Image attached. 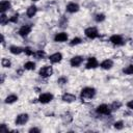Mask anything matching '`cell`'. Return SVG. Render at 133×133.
<instances>
[{"instance_id":"27","label":"cell","mask_w":133,"mask_h":133,"mask_svg":"<svg viewBox=\"0 0 133 133\" xmlns=\"http://www.w3.org/2000/svg\"><path fill=\"white\" fill-rule=\"evenodd\" d=\"M121 106H122V103H121V102H113L110 108H111V110H116V109H118Z\"/></svg>"},{"instance_id":"9","label":"cell","mask_w":133,"mask_h":133,"mask_svg":"<svg viewBox=\"0 0 133 133\" xmlns=\"http://www.w3.org/2000/svg\"><path fill=\"white\" fill-rule=\"evenodd\" d=\"M82 61H83V57H82V56H74V57L71 58L70 63H71L72 66L76 68V66H79Z\"/></svg>"},{"instance_id":"14","label":"cell","mask_w":133,"mask_h":133,"mask_svg":"<svg viewBox=\"0 0 133 133\" xmlns=\"http://www.w3.org/2000/svg\"><path fill=\"white\" fill-rule=\"evenodd\" d=\"M66 10L69 12H76L79 10V5L77 3H74V2H70L68 5H66Z\"/></svg>"},{"instance_id":"12","label":"cell","mask_w":133,"mask_h":133,"mask_svg":"<svg viewBox=\"0 0 133 133\" xmlns=\"http://www.w3.org/2000/svg\"><path fill=\"white\" fill-rule=\"evenodd\" d=\"M68 39V34L65 32H59V33H56V35L54 36V41L55 42H58V43H62V42H65Z\"/></svg>"},{"instance_id":"33","label":"cell","mask_w":133,"mask_h":133,"mask_svg":"<svg viewBox=\"0 0 133 133\" xmlns=\"http://www.w3.org/2000/svg\"><path fill=\"white\" fill-rule=\"evenodd\" d=\"M57 82H58L59 84H64V83H66V78L61 77V78H59V79L57 80Z\"/></svg>"},{"instance_id":"1","label":"cell","mask_w":133,"mask_h":133,"mask_svg":"<svg viewBox=\"0 0 133 133\" xmlns=\"http://www.w3.org/2000/svg\"><path fill=\"white\" fill-rule=\"evenodd\" d=\"M96 95V89L94 87H84L81 90V98L82 99H91Z\"/></svg>"},{"instance_id":"23","label":"cell","mask_w":133,"mask_h":133,"mask_svg":"<svg viewBox=\"0 0 133 133\" xmlns=\"http://www.w3.org/2000/svg\"><path fill=\"white\" fill-rule=\"evenodd\" d=\"M1 64H2L3 68H10V66H11V62H10V60L7 59V58H2Z\"/></svg>"},{"instance_id":"25","label":"cell","mask_w":133,"mask_h":133,"mask_svg":"<svg viewBox=\"0 0 133 133\" xmlns=\"http://www.w3.org/2000/svg\"><path fill=\"white\" fill-rule=\"evenodd\" d=\"M114 128L116 130H122L124 128V123L122 121H118V122H115L114 123Z\"/></svg>"},{"instance_id":"7","label":"cell","mask_w":133,"mask_h":133,"mask_svg":"<svg viewBox=\"0 0 133 133\" xmlns=\"http://www.w3.org/2000/svg\"><path fill=\"white\" fill-rule=\"evenodd\" d=\"M30 32H31V26L30 25H23L19 30V34L21 36H27Z\"/></svg>"},{"instance_id":"20","label":"cell","mask_w":133,"mask_h":133,"mask_svg":"<svg viewBox=\"0 0 133 133\" xmlns=\"http://www.w3.org/2000/svg\"><path fill=\"white\" fill-rule=\"evenodd\" d=\"M24 68H25L26 70H29V71L34 70V69H35V63H34L33 61H27V62L24 64Z\"/></svg>"},{"instance_id":"22","label":"cell","mask_w":133,"mask_h":133,"mask_svg":"<svg viewBox=\"0 0 133 133\" xmlns=\"http://www.w3.org/2000/svg\"><path fill=\"white\" fill-rule=\"evenodd\" d=\"M8 21H9V19L6 17V15H5L4 12H2L1 16H0V24H1V25H5Z\"/></svg>"},{"instance_id":"4","label":"cell","mask_w":133,"mask_h":133,"mask_svg":"<svg viewBox=\"0 0 133 133\" xmlns=\"http://www.w3.org/2000/svg\"><path fill=\"white\" fill-rule=\"evenodd\" d=\"M84 33H85V35L88 38H96L99 35L98 30H97L96 27H88V28H86L85 31H84Z\"/></svg>"},{"instance_id":"6","label":"cell","mask_w":133,"mask_h":133,"mask_svg":"<svg viewBox=\"0 0 133 133\" xmlns=\"http://www.w3.org/2000/svg\"><path fill=\"white\" fill-rule=\"evenodd\" d=\"M111 111V108L106 104H101L97 107V112L100 114H109Z\"/></svg>"},{"instance_id":"16","label":"cell","mask_w":133,"mask_h":133,"mask_svg":"<svg viewBox=\"0 0 133 133\" xmlns=\"http://www.w3.org/2000/svg\"><path fill=\"white\" fill-rule=\"evenodd\" d=\"M9 8H10V2L9 1L4 0V1H2L0 3V10H1V12H4V11H6Z\"/></svg>"},{"instance_id":"36","label":"cell","mask_w":133,"mask_h":133,"mask_svg":"<svg viewBox=\"0 0 133 133\" xmlns=\"http://www.w3.org/2000/svg\"><path fill=\"white\" fill-rule=\"evenodd\" d=\"M32 1H37V0H32Z\"/></svg>"},{"instance_id":"10","label":"cell","mask_w":133,"mask_h":133,"mask_svg":"<svg viewBox=\"0 0 133 133\" xmlns=\"http://www.w3.org/2000/svg\"><path fill=\"white\" fill-rule=\"evenodd\" d=\"M61 99H62V101H63V102H66V103H72V102L76 101V96H75V95H73V94L65 92V94H63V95H62Z\"/></svg>"},{"instance_id":"26","label":"cell","mask_w":133,"mask_h":133,"mask_svg":"<svg viewBox=\"0 0 133 133\" xmlns=\"http://www.w3.org/2000/svg\"><path fill=\"white\" fill-rule=\"evenodd\" d=\"M95 20H96L97 22H102V21L105 20V16H104L103 14H98V15H96V17H95Z\"/></svg>"},{"instance_id":"11","label":"cell","mask_w":133,"mask_h":133,"mask_svg":"<svg viewBox=\"0 0 133 133\" xmlns=\"http://www.w3.org/2000/svg\"><path fill=\"white\" fill-rule=\"evenodd\" d=\"M98 65H99L98 60L95 57H89L87 59V62H86V68L87 69H96Z\"/></svg>"},{"instance_id":"2","label":"cell","mask_w":133,"mask_h":133,"mask_svg":"<svg viewBox=\"0 0 133 133\" xmlns=\"http://www.w3.org/2000/svg\"><path fill=\"white\" fill-rule=\"evenodd\" d=\"M38 74H39L42 77H44V78L50 77V76L53 74V69H52V66H50V65H45V66H43V68L39 70Z\"/></svg>"},{"instance_id":"28","label":"cell","mask_w":133,"mask_h":133,"mask_svg":"<svg viewBox=\"0 0 133 133\" xmlns=\"http://www.w3.org/2000/svg\"><path fill=\"white\" fill-rule=\"evenodd\" d=\"M62 121H63V123H70L71 121H72V116L69 114V113H66V114H64L63 116H62Z\"/></svg>"},{"instance_id":"30","label":"cell","mask_w":133,"mask_h":133,"mask_svg":"<svg viewBox=\"0 0 133 133\" xmlns=\"http://www.w3.org/2000/svg\"><path fill=\"white\" fill-rule=\"evenodd\" d=\"M24 52H25L27 55H33V54H34V53H33V51H32L29 47H26V48L24 49Z\"/></svg>"},{"instance_id":"34","label":"cell","mask_w":133,"mask_h":133,"mask_svg":"<svg viewBox=\"0 0 133 133\" xmlns=\"http://www.w3.org/2000/svg\"><path fill=\"white\" fill-rule=\"evenodd\" d=\"M127 106H128V108H130V109L133 110V100H131L130 102H128L127 103Z\"/></svg>"},{"instance_id":"15","label":"cell","mask_w":133,"mask_h":133,"mask_svg":"<svg viewBox=\"0 0 133 133\" xmlns=\"http://www.w3.org/2000/svg\"><path fill=\"white\" fill-rule=\"evenodd\" d=\"M100 65H101V68L104 69V70H109V69L112 68V65H113V61H112L111 59H105V60H103V61L101 62Z\"/></svg>"},{"instance_id":"31","label":"cell","mask_w":133,"mask_h":133,"mask_svg":"<svg viewBox=\"0 0 133 133\" xmlns=\"http://www.w3.org/2000/svg\"><path fill=\"white\" fill-rule=\"evenodd\" d=\"M18 21V15H14L9 18V22H12V23H16Z\"/></svg>"},{"instance_id":"5","label":"cell","mask_w":133,"mask_h":133,"mask_svg":"<svg viewBox=\"0 0 133 133\" xmlns=\"http://www.w3.org/2000/svg\"><path fill=\"white\" fill-rule=\"evenodd\" d=\"M53 100V95L50 92H44L38 97V101L43 104H47Z\"/></svg>"},{"instance_id":"13","label":"cell","mask_w":133,"mask_h":133,"mask_svg":"<svg viewBox=\"0 0 133 133\" xmlns=\"http://www.w3.org/2000/svg\"><path fill=\"white\" fill-rule=\"evenodd\" d=\"M49 59H50L51 62H53V63H57V62H59V61L62 59V54L59 53V52H56V53L50 55Z\"/></svg>"},{"instance_id":"17","label":"cell","mask_w":133,"mask_h":133,"mask_svg":"<svg viewBox=\"0 0 133 133\" xmlns=\"http://www.w3.org/2000/svg\"><path fill=\"white\" fill-rule=\"evenodd\" d=\"M36 10H37V8H36V6H34V5H31V6H29L28 8H27V11H26V14H27V16L29 17V18H32L35 14H36Z\"/></svg>"},{"instance_id":"18","label":"cell","mask_w":133,"mask_h":133,"mask_svg":"<svg viewBox=\"0 0 133 133\" xmlns=\"http://www.w3.org/2000/svg\"><path fill=\"white\" fill-rule=\"evenodd\" d=\"M9 51H10V53L17 55V54L22 53V52L24 51V49H22L21 47H18V46H11V47L9 48Z\"/></svg>"},{"instance_id":"35","label":"cell","mask_w":133,"mask_h":133,"mask_svg":"<svg viewBox=\"0 0 133 133\" xmlns=\"http://www.w3.org/2000/svg\"><path fill=\"white\" fill-rule=\"evenodd\" d=\"M29 132H30V133H32V132H36V133H38V132H39V129H37V128H31V129L29 130Z\"/></svg>"},{"instance_id":"19","label":"cell","mask_w":133,"mask_h":133,"mask_svg":"<svg viewBox=\"0 0 133 133\" xmlns=\"http://www.w3.org/2000/svg\"><path fill=\"white\" fill-rule=\"evenodd\" d=\"M17 100H18V96H16V95H9V96L6 97V99H5V103H7V104H11V103H15Z\"/></svg>"},{"instance_id":"21","label":"cell","mask_w":133,"mask_h":133,"mask_svg":"<svg viewBox=\"0 0 133 133\" xmlns=\"http://www.w3.org/2000/svg\"><path fill=\"white\" fill-rule=\"evenodd\" d=\"M37 59H43V58H45V56H46V53L43 51V50H38V51H36L34 54H33Z\"/></svg>"},{"instance_id":"8","label":"cell","mask_w":133,"mask_h":133,"mask_svg":"<svg viewBox=\"0 0 133 133\" xmlns=\"http://www.w3.org/2000/svg\"><path fill=\"white\" fill-rule=\"evenodd\" d=\"M110 42L113 44V45H116V46H119V45H123L124 44V41L122 38L121 35H117V34H113L110 36Z\"/></svg>"},{"instance_id":"32","label":"cell","mask_w":133,"mask_h":133,"mask_svg":"<svg viewBox=\"0 0 133 133\" xmlns=\"http://www.w3.org/2000/svg\"><path fill=\"white\" fill-rule=\"evenodd\" d=\"M0 132H8V129L6 128L5 124H2V125L0 126Z\"/></svg>"},{"instance_id":"24","label":"cell","mask_w":133,"mask_h":133,"mask_svg":"<svg viewBox=\"0 0 133 133\" xmlns=\"http://www.w3.org/2000/svg\"><path fill=\"white\" fill-rule=\"evenodd\" d=\"M123 72H124L125 74H127V75H133V64H130V65H128L127 68H125V69L123 70Z\"/></svg>"},{"instance_id":"3","label":"cell","mask_w":133,"mask_h":133,"mask_svg":"<svg viewBox=\"0 0 133 133\" xmlns=\"http://www.w3.org/2000/svg\"><path fill=\"white\" fill-rule=\"evenodd\" d=\"M28 118H29V116H28L27 113H21V114H19V115L17 116L15 123H16V125L23 126V125H25V124L28 122Z\"/></svg>"},{"instance_id":"29","label":"cell","mask_w":133,"mask_h":133,"mask_svg":"<svg viewBox=\"0 0 133 133\" xmlns=\"http://www.w3.org/2000/svg\"><path fill=\"white\" fill-rule=\"evenodd\" d=\"M80 43H81V38L75 37V38H73V39L71 41L70 45H71V46H75V45H78V44H80Z\"/></svg>"}]
</instances>
